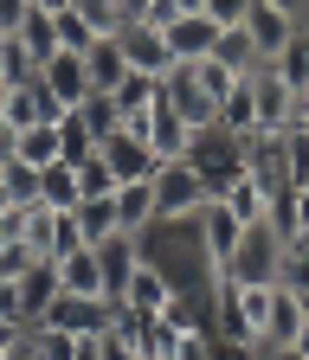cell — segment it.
<instances>
[{
	"mask_svg": "<svg viewBox=\"0 0 309 360\" xmlns=\"http://www.w3.org/2000/svg\"><path fill=\"white\" fill-rule=\"evenodd\" d=\"M194 77H200V90H206V97H213V110H219V103H226V97H232V90L245 84L239 71H226V65H219V58H200V65H194Z\"/></svg>",
	"mask_w": 309,
	"mask_h": 360,
	"instance_id": "f1b7e54d",
	"label": "cell"
},
{
	"mask_svg": "<svg viewBox=\"0 0 309 360\" xmlns=\"http://www.w3.org/2000/svg\"><path fill=\"white\" fill-rule=\"evenodd\" d=\"M245 13H251V0H206V20L213 26H239Z\"/></svg>",
	"mask_w": 309,
	"mask_h": 360,
	"instance_id": "e575fe53",
	"label": "cell"
},
{
	"mask_svg": "<svg viewBox=\"0 0 309 360\" xmlns=\"http://www.w3.org/2000/svg\"><path fill=\"white\" fill-rule=\"evenodd\" d=\"M296 335H303V302H296L290 290H277V296H271V315H264V328H258V354L296 347Z\"/></svg>",
	"mask_w": 309,
	"mask_h": 360,
	"instance_id": "5bb4252c",
	"label": "cell"
},
{
	"mask_svg": "<svg viewBox=\"0 0 309 360\" xmlns=\"http://www.w3.org/2000/svg\"><path fill=\"white\" fill-rule=\"evenodd\" d=\"M271 7H284V13H296V20H309V0H271Z\"/></svg>",
	"mask_w": 309,
	"mask_h": 360,
	"instance_id": "ab89813d",
	"label": "cell"
},
{
	"mask_svg": "<svg viewBox=\"0 0 309 360\" xmlns=\"http://www.w3.org/2000/svg\"><path fill=\"white\" fill-rule=\"evenodd\" d=\"M0 180H7V193H13V206H32L39 200V167H26V161H0Z\"/></svg>",
	"mask_w": 309,
	"mask_h": 360,
	"instance_id": "4dcf8cb0",
	"label": "cell"
},
{
	"mask_svg": "<svg viewBox=\"0 0 309 360\" xmlns=\"http://www.w3.org/2000/svg\"><path fill=\"white\" fill-rule=\"evenodd\" d=\"M174 7H181V13H206V0H174Z\"/></svg>",
	"mask_w": 309,
	"mask_h": 360,
	"instance_id": "7bdbcfd3",
	"label": "cell"
},
{
	"mask_svg": "<svg viewBox=\"0 0 309 360\" xmlns=\"http://www.w3.org/2000/svg\"><path fill=\"white\" fill-rule=\"evenodd\" d=\"M97 155H103V167L116 174V187H122V180H149V174L161 167V161L149 155V142H142V135H122V129H116V135H103V142H97Z\"/></svg>",
	"mask_w": 309,
	"mask_h": 360,
	"instance_id": "7c38bea8",
	"label": "cell"
},
{
	"mask_svg": "<svg viewBox=\"0 0 309 360\" xmlns=\"http://www.w3.org/2000/svg\"><path fill=\"white\" fill-rule=\"evenodd\" d=\"M226 212H232L239 225L271 219V187H264V180H251V174H239V180H232V193H226Z\"/></svg>",
	"mask_w": 309,
	"mask_h": 360,
	"instance_id": "ffe728a7",
	"label": "cell"
},
{
	"mask_svg": "<svg viewBox=\"0 0 309 360\" xmlns=\"http://www.w3.org/2000/svg\"><path fill=\"white\" fill-rule=\"evenodd\" d=\"M39 90H46L52 110H77L84 97H97L91 90V65H84V52H52L46 65H39Z\"/></svg>",
	"mask_w": 309,
	"mask_h": 360,
	"instance_id": "3957f363",
	"label": "cell"
},
{
	"mask_svg": "<svg viewBox=\"0 0 309 360\" xmlns=\"http://www.w3.org/2000/svg\"><path fill=\"white\" fill-rule=\"evenodd\" d=\"M39 206H52V212H77L84 206V187H77V167L71 161L39 167Z\"/></svg>",
	"mask_w": 309,
	"mask_h": 360,
	"instance_id": "d6986e66",
	"label": "cell"
},
{
	"mask_svg": "<svg viewBox=\"0 0 309 360\" xmlns=\"http://www.w3.org/2000/svg\"><path fill=\"white\" fill-rule=\"evenodd\" d=\"M52 26H58V52H91V45H97V32L84 26V13H77V7L52 13Z\"/></svg>",
	"mask_w": 309,
	"mask_h": 360,
	"instance_id": "f546056e",
	"label": "cell"
},
{
	"mask_svg": "<svg viewBox=\"0 0 309 360\" xmlns=\"http://www.w3.org/2000/svg\"><path fill=\"white\" fill-rule=\"evenodd\" d=\"M161 103H168L174 116H181V122H194V129L219 122V110H213V97L200 90L194 65H168V71H161Z\"/></svg>",
	"mask_w": 309,
	"mask_h": 360,
	"instance_id": "8992f818",
	"label": "cell"
},
{
	"mask_svg": "<svg viewBox=\"0 0 309 360\" xmlns=\"http://www.w3.org/2000/svg\"><path fill=\"white\" fill-rule=\"evenodd\" d=\"M32 264H39V251H32V245H0V283H13V277H26Z\"/></svg>",
	"mask_w": 309,
	"mask_h": 360,
	"instance_id": "d6a6232c",
	"label": "cell"
},
{
	"mask_svg": "<svg viewBox=\"0 0 309 360\" xmlns=\"http://www.w3.org/2000/svg\"><path fill=\"white\" fill-rule=\"evenodd\" d=\"M97 360H142V354H136V341H129V335L110 328V335H97Z\"/></svg>",
	"mask_w": 309,
	"mask_h": 360,
	"instance_id": "836d02e7",
	"label": "cell"
},
{
	"mask_svg": "<svg viewBox=\"0 0 309 360\" xmlns=\"http://www.w3.org/2000/svg\"><path fill=\"white\" fill-rule=\"evenodd\" d=\"M290 122H296V129L309 135V90H303V97H296V116H290Z\"/></svg>",
	"mask_w": 309,
	"mask_h": 360,
	"instance_id": "f35d334b",
	"label": "cell"
},
{
	"mask_svg": "<svg viewBox=\"0 0 309 360\" xmlns=\"http://www.w3.org/2000/svg\"><path fill=\"white\" fill-rule=\"evenodd\" d=\"M149 180H155V174H149ZM149 180H122V187L110 193V206H116V232H129V238H136L142 225H155V187H149Z\"/></svg>",
	"mask_w": 309,
	"mask_h": 360,
	"instance_id": "9a60e30c",
	"label": "cell"
},
{
	"mask_svg": "<svg viewBox=\"0 0 309 360\" xmlns=\"http://www.w3.org/2000/svg\"><path fill=\"white\" fill-rule=\"evenodd\" d=\"M46 328H65V335H110V322H116V302L110 296H52V309L39 315Z\"/></svg>",
	"mask_w": 309,
	"mask_h": 360,
	"instance_id": "277c9868",
	"label": "cell"
},
{
	"mask_svg": "<svg viewBox=\"0 0 309 360\" xmlns=\"http://www.w3.org/2000/svg\"><path fill=\"white\" fill-rule=\"evenodd\" d=\"M116 302H122V309H136V315H168V302H174V283L161 277L155 264H142L136 277H129V290H122Z\"/></svg>",
	"mask_w": 309,
	"mask_h": 360,
	"instance_id": "2e32d148",
	"label": "cell"
},
{
	"mask_svg": "<svg viewBox=\"0 0 309 360\" xmlns=\"http://www.w3.org/2000/svg\"><path fill=\"white\" fill-rule=\"evenodd\" d=\"M26 13H32V0H0V32H13Z\"/></svg>",
	"mask_w": 309,
	"mask_h": 360,
	"instance_id": "8d00e7d4",
	"label": "cell"
},
{
	"mask_svg": "<svg viewBox=\"0 0 309 360\" xmlns=\"http://www.w3.org/2000/svg\"><path fill=\"white\" fill-rule=\"evenodd\" d=\"M194 232H200L206 264H213V270H226V264H232V251H239V232H245V225L226 212V200H206V206L194 212Z\"/></svg>",
	"mask_w": 309,
	"mask_h": 360,
	"instance_id": "ba28073f",
	"label": "cell"
},
{
	"mask_svg": "<svg viewBox=\"0 0 309 360\" xmlns=\"http://www.w3.org/2000/svg\"><path fill=\"white\" fill-rule=\"evenodd\" d=\"M284 232L271 219H258V225H245L239 232V251H232V264L219 270L226 283H277V264H284Z\"/></svg>",
	"mask_w": 309,
	"mask_h": 360,
	"instance_id": "6da1fadb",
	"label": "cell"
},
{
	"mask_svg": "<svg viewBox=\"0 0 309 360\" xmlns=\"http://www.w3.org/2000/svg\"><path fill=\"white\" fill-rule=\"evenodd\" d=\"M303 225H309V180H296V187H290V238L303 232Z\"/></svg>",
	"mask_w": 309,
	"mask_h": 360,
	"instance_id": "d590c367",
	"label": "cell"
},
{
	"mask_svg": "<svg viewBox=\"0 0 309 360\" xmlns=\"http://www.w3.org/2000/svg\"><path fill=\"white\" fill-rule=\"evenodd\" d=\"M245 97H251V116H258V129H290V116H296V90L271 71V65H258V71H245Z\"/></svg>",
	"mask_w": 309,
	"mask_h": 360,
	"instance_id": "5b68a950",
	"label": "cell"
},
{
	"mask_svg": "<svg viewBox=\"0 0 309 360\" xmlns=\"http://www.w3.org/2000/svg\"><path fill=\"white\" fill-rule=\"evenodd\" d=\"M52 129H58V161H71V167H77V161H91V155H97V135L84 129V116H77V110H65Z\"/></svg>",
	"mask_w": 309,
	"mask_h": 360,
	"instance_id": "d4e9b609",
	"label": "cell"
},
{
	"mask_svg": "<svg viewBox=\"0 0 309 360\" xmlns=\"http://www.w3.org/2000/svg\"><path fill=\"white\" fill-rule=\"evenodd\" d=\"M32 7H46V13H65V7H71V0H32Z\"/></svg>",
	"mask_w": 309,
	"mask_h": 360,
	"instance_id": "b9f144b4",
	"label": "cell"
},
{
	"mask_svg": "<svg viewBox=\"0 0 309 360\" xmlns=\"http://www.w3.org/2000/svg\"><path fill=\"white\" fill-rule=\"evenodd\" d=\"M91 251H97V264H103V296L116 302V296L129 290V277L142 270V245L129 238V232H110V238H103V245H91Z\"/></svg>",
	"mask_w": 309,
	"mask_h": 360,
	"instance_id": "4fadbf2b",
	"label": "cell"
},
{
	"mask_svg": "<svg viewBox=\"0 0 309 360\" xmlns=\"http://www.w3.org/2000/svg\"><path fill=\"white\" fill-rule=\"evenodd\" d=\"M0 97H7V84H0Z\"/></svg>",
	"mask_w": 309,
	"mask_h": 360,
	"instance_id": "7dc6e473",
	"label": "cell"
},
{
	"mask_svg": "<svg viewBox=\"0 0 309 360\" xmlns=\"http://www.w3.org/2000/svg\"><path fill=\"white\" fill-rule=\"evenodd\" d=\"M149 187H155V219H194L206 206V187H200L194 161H161Z\"/></svg>",
	"mask_w": 309,
	"mask_h": 360,
	"instance_id": "7a4b0ae2",
	"label": "cell"
},
{
	"mask_svg": "<svg viewBox=\"0 0 309 360\" xmlns=\"http://www.w3.org/2000/svg\"><path fill=\"white\" fill-rule=\"evenodd\" d=\"M116 45H122V58H129V71H149V77H161L174 58H168V45H161V32L149 26V20H122L116 26Z\"/></svg>",
	"mask_w": 309,
	"mask_h": 360,
	"instance_id": "30bf717a",
	"label": "cell"
},
{
	"mask_svg": "<svg viewBox=\"0 0 309 360\" xmlns=\"http://www.w3.org/2000/svg\"><path fill=\"white\" fill-rule=\"evenodd\" d=\"M239 26H245V39L258 45V58H264V65H271L284 45L303 32V20H296V13H284V7H271V0H251V13H245Z\"/></svg>",
	"mask_w": 309,
	"mask_h": 360,
	"instance_id": "52a82bcc",
	"label": "cell"
},
{
	"mask_svg": "<svg viewBox=\"0 0 309 360\" xmlns=\"http://www.w3.org/2000/svg\"><path fill=\"white\" fill-rule=\"evenodd\" d=\"M296 302H303V322H309V290H303V296H296Z\"/></svg>",
	"mask_w": 309,
	"mask_h": 360,
	"instance_id": "bcb514c9",
	"label": "cell"
},
{
	"mask_svg": "<svg viewBox=\"0 0 309 360\" xmlns=\"http://www.w3.org/2000/svg\"><path fill=\"white\" fill-rule=\"evenodd\" d=\"M296 354H303V360H309V322H303V335H296Z\"/></svg>",
	"mask_w": 309,
	"mask_h": 360,
	"instance_id": "f6af8a7d",
	"label": "cell"
},
{
	"mask_svg": "<svg viewBox=\"0 0 309 360\" xmlns=\"http://www.w3.org/2000/svg\"><path fill=\"white\" fill-rule=\"evenodd\" d=\"M13 341H20V322H7V315H0V354H7Z\"/></svg>",
	"mask_w": 309,
	"mask_h": 360,
	"instance_id": "74e56055",
	"label": "cell"
},
{
	"mask_svg": "<svg viewBox=\"0 0 309 360\" xmlns=\"http://www.w3.org/2000/svg\"><path fill=\"white\" fill-rule=\"evenodd\" d=\"M77 232H84V245H103V238L116 232V206H110V193L77 206Z\"/></svg>",
	"mask_w": 309,
	"mask_h": 360,
	"instance_id": "4316f807",
	"label": "cell"
},
{
	"mask_svg": "<svg viewBox=\"0 0 309 360\" xmlns=\"http://www.w3.org/2000/svg\"><path fill=\"white\" fill-rule=\"evenodd\" d=\"M213 39H219V26H213L206 13H181L174 26H161V45H168L174 65H200V58H213Z\"/></svg>",
	"mask_w": 309,
	"mask_h": 360,
	"instance_id": "9c48e42d",
	"label": "cell"
},
{
	"mask_svg": "<svg viewBox=\"0 0 309 360\" xmlns=\"http://www.w3.org/2000/svg\"><path fill=\"white\" fill-rule=\"evenodd\" d=\"M13 161H26V167H52V161H58V129H52V122L20 129V135H13Z\"/></svg>",
	"mask_w": 309,
	"mask_h": 360,
	"instance_id": "cb8c5ba5",
	"label": "cell"
},
{
	"mask_svg": "<svg viewBox=\"0 0 309 360\" xmlns=\"http://www.w3.org/2000/svg\"><path fill=\"white\" fill-rule=\"evenodd\" d=\"M71 7L84 13V26H91L97 39H116V26L129 20V13H122V0H71Z\"/></svg>",
	"mask_w": 309,
	"mask_h": 360,
	"instance_id": "83f0119b",
	"label": "cell"
},
{
	"mask_svg": "<svg viewBox=\"0 0 309 360\" xmlns=\"http://www.w3.org/2000/svg\"><path fill=\"white\" fill-rule=\"evenodd\" d=\"M7 39H20L26 52L39 58V65H46V58L58 52V26H52V13H46V7H32V13H26V20H20V26L7 32Z\"/></svg>",
	"mask_w": 309,
	"mask_h": 360,
	"instance_id": "7402d4cb",
	"label": "cell"
},
{
	"mask_svg": "<svg viewBox=\"0 0 309 360\" xmlns=\"http://www.w3.org/2000/svg\"><path fill=\"white\" fill-rule=\"evenodd\" d=\"M194 135H200L194 122H181L168 103H155V110H149V129H142V142H149V155H155V161H187Z\"/></svg>",
	"mask_w": 309,
	"mask_h": 360,
	"instance_id": "8fae6325",
	"label": "cell"
},
{
	"mask_svg": "<svg viewBox=\"0 0 309 360\" xmlns=\"http://www.w3.org/2000/svg\"><path fill=\"white\" fill-rule=\"evenodd\" d=\"M58 290L65 296H103V264L91 245H77L71 257H58Z\"/></svg>",
	"mask_w": 309,
	"mask_h": 360,
	"instance_id": "ac0fdd59",
	"label": "cell"
},
{
	"mask_svg": "<svg viewBox=\"0 0 309 360\" xmlns=\"http://www.w3.org/2000/svg\"><path fill=\"white\" fill-rule=\"evenodd\" d=\"M0 39H7V32H0Z\"/></svg>",
	"mask_w": 309,
	"mask_h": 360,
	"instance_id": "c3c4849f",
	"label": "cell"
},
{
	"mask_svg": "<svg viewBox=\"0 0 309 360\" xmlns=\"http://www.w3.org/2000/svg\"><path fill=\"white\" fill-rule=\"evenodd\" d=\"M13 283H20V309H26V328H32L39 315L52 309V296H58V264H52V257H39L26 277H13Z\"/></svg>",
	"mask_w": 309,
	"mask_h": 360,
	"instance_id": "e0dca14e",
	"label": "cell"
},
{
	"mask_svg": "<svg viewBox=\"0 0 309 360\" xmlns=\"http://www.w3.org/2000/svg\"><path fill=\"white\" fill-rule=\"evenodd\" d=\"M264 360H303V354L296 347H277V354H264Z\"/></svg>",
	"mask_w": 309,
	"mask_h": 360,
	"instance_id": "ee69618b",
	"label": "cell"
},
{
	"mask_svg": "<svg viewBox=\"0 0 309 360\" xmlns=\"http://www.w3.org/2000/svg\"><path fill=\"white\" fill-rule=\"evenodd\" d=\"M77 187H84V200H103V193H116V174L103 167V155L77 161Z\"/></svg>",
	"mask_w": 309,
	"mask_h": 360,
	"instance_id": "1f68e13d",
	"label": "cell"
},
{
	"mask_svg": "<svg viewBox=\"0 0 309 360\" xmlns=\"http://www.w3.org/2000/svg\"><path fill=\"white\" fill-rule=\"evenodd\" d=\"M84 65H91V90H103V97L129 77V58H122V45H116V39H97L91 52H84Z\"/></svg>",
	"mask_w": 309,
	"mask_h": 360,
	"instance_id": "44dd1931",
	"label": "cell"
},
{
	"mask_svg": "<svg viewBox=\"0 0 309 360\" xmlns=\"http://www.w3.org/2000/svg\"><path fill=\"white\" fill-rule=\"evenodd\" d=\"M213 58L226 65V71H239V77L264 65V58H258V45L245 39V26H219V39H213Z\"/></svg>",
	"mask_w": 309,
	"mask_h": 360,
	"instance_id": "603a6c76",
	"label": "cell"
},
{
	"mask_svg": "<svg viewBox=\"0 0 309 360\" xmlns=\"http://www.w3.org/2000/svg\"><path fill=\"white\" fill-rule=\"evenodd\" d=\"M0 84L20 90V84H39V58L26 52L20 39H0Z\"/></svg>",
	"mask_w": 309,
	"mask_h": 360,
	"instance_id": "484cf974",
	"label": "cell"
},
{
	"mask_svg": "<svg viewBox=\"0 0 309 360\" xmlns=\"http://www.w3.org/2000/svg\"><path fill=\"white\" fill-rule=\"evenodd\" d=\"M290 251H296V257H303V264H309V225H303V232H296V238H290Z\"/></svg>",
	"mask_w": 309,
	"mask_h": 360,
	"instance_id": "60d3db41",
	"label": "cell"
}]
</instances>
